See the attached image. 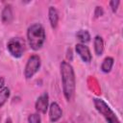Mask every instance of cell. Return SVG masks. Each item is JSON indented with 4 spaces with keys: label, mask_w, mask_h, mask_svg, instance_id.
Instances as JSON below:
<instances>
[{
    "label": "cell",
    "mask_w": 123,
    "mask_h": 123,
    "mask_svg": "<svg viewBox=\"0 0 123 123\" xmlns=\"http://www.w3.org/2000/svg\"><path fill=\"white\" fill-rule=\"evenodd\" d=\"M76 37L81 41V43H83V44H85V43H86V42H88L90 40V35L86 30L78 31L77 34H76Z\"/></svg>",
    "instance_id": "obj_13"
},
{
    "label": "cell",
    "mask_w": 123,
    "mask_h": 123,
    "mask_svg": "<svg viewBox=\"0 0 123 123\" xmlns=\"http://www.w3.org/2000/svg\"><path fill=\"white\" fill-rule=\"evenodd\" d=\"M93 103L95 106V109L105 117L108 123H120L119 119L115 115V113L110 109V107L107 105L106 102H104L102 99L94 98Z\"/></svg>",
    "instance_id": "obj_3"
},
{
    "label": "cell",
    "mask_w": 123,
    "mask_h": 123,
    "mask_svg": "<svg viewBox=\"0 0 123 123\" xmlns=\"http://www.w3.org/2000/svg\"><path fill=\"white\" fill-rule=\"evenodd\" d=\"M102 14H103V9H102V7L97 6L96 9H95V12H94L95 17H99V16H101Z\"/></svg>",
    "instance_id": "obj_17"
},
{
    "label": "cell",
    "mask_w": 123,
    "mask_h": 123,
    "mask_svg": "<svg viewBox=\"0 0 123 123\" xmlns=\"http://www.w3.org/2000/svg\"><path fill=\"white\" fill-rule=\"evenodd\" d=\"M48 104H49V96L45 92V93L41 94L36 101L35 107H36L37 111H38L40 113H46V111L48 110Z\"/></svg>",
    "instance_id": "obj_7"
},
{
    "label": "cell",
    "mask_w": 123,
    "mask_h": 123,
    "mask_svg": "<svg viewBox=\"0 0 123 123\" xmlns=\"http://www.w3.org/2000/svg\"><path fill=\"white\" fill-rule=\"evenodd\" d=\"M4 78L3 77H0V89L4 87Z\"/></svg>",
    "instance_id": "obj_18"
},
{
    "label": "cell",
    "mask_w": 123,
    "mask_h": 123,
    "mask_svg": "<svg viewBox=\"0 0 123 123\" xmlns=\"http://www.w3.org/2000/svg\"><path fill=\"white\" fill-rule=\"evenodd\" d=\"M6 123H12V119H11V118H7Z\"/></svg>",
    "instance_id": "obj_19"
},
{
    "label": "cell",
    "mask_w": 123,
    "mask_h": 123,
    "mask_svg": "<svg viewBox=\"0 0 123 123\" xmlns=\"http://www.w3.org/2000/svg\"><path fill=\"white\" fill-rule=\"evenodd\" d=\"M9 53L14 58H20L24 52V42L19 37L11 38L7 43Z\"/></svg>",
    "instance_id": "obj_5"
},
{
    "label": "cell",
    "mask_w": 123,
    "mask_h": 123,
    "mask_svg": "<svg viewBox=\"0 0 123 123\" xmlns=\"http://www.w3.org/2000/svg\"><path fill=\"white\" fill-rule=\"evenodd\" d=\"M119 3H120V1H118V0H111V1L110 2V7L111 8V11H112L113 12H115L117 11Z\"/></svg>",
    "instance_id": "obj_16"
},
{
    "label": "cell",
    "mask_w": 123,
    "mask_h": 123,
    "mask_svg": "<svg viewBox=\"0 0 123 123\" xmlns=\"http://www.w3.org/2000/svg\"><path fill=\"white\" fill-rule=\"evenodd\" d=\"M48 16H49V21L50 25L53 29L57 28L58 26V21H59V13L58 11L56 10L55 7H50L48 11Z\"/></svg>",
    "instance_id": "obj_9"
},
{
    "label": "cell",
    "mask_w": 123,
    "mask_h": 123,
    "mask_svg": "<svg viewBox=\"0 0 123 123\" xmlns=\"http://www.w3.org/2000/svg\"><path fill=\"white\" fill-rule=\"evenodd\" d=\"M10 97V89L7 86H4L0 89V108L6 103L8 98Z\"/></svg>",
    "instance_id": "obj_14"
},
{
    "label": "cell",
    "mask_w": 123,
    "mask_h": 123,
    "mask_svg": "<svg viewBox=\"0 0 123 123\" xmlns=\"http://www.w3.org/2000/svg\"><path fill=\"white\" fill-rule=\"evenodd\" d=\"M46 35L43 26L39 23H34L27 30V39L30 47L37 51L39 50L45 41Z\"/></svg>",
    "instance_id": "obj_2"
},
{
    "label": "cell",
    "mask_w": 123,
    "mask_h": 123,
    "mask_svg": "<svg viewBox=\"0 0 123 123\" xmlns=\"http://www.w3.org/2000/svg\"><path fill=\"white\" fill-rule=\"evenodd\" d=\"M75 50H76L77 54L80 56V58L82 59L83 62H87V63L91 62V60H92V55H91V53H90L89 48H88L86 45H85V44H83V43H77V44L75 45Z\"/></svg>",
    "instance_id": "obj_6"
},
{
    "label": "cell",
    "mask_w": 123,
    "mask_h": 123,
    "mask_svg": "<svg viewBox=\"0 0 123 123\" xmlns=\"http://www.w3.org/2000/svg\"><path fill=\"white\" fill-rule=\"evenodd\" d=\"M1 18H2L3 23H5V24H9L12 22L13 16H12V8L10 5L6 6L3 9L2 13H1Z\"/></svg>",
    "instance_id": "obj_10"
},
{
    "label": "cell",
    "mask_w": 123,
    "mask_h": 123,
    "mask_svg": "<svg viewBox=\"0 0 123 123\" xmlns=\"http://www.w3.org/2000/svg\"><path fill=\"white\" fill-rule=\"evenodd\" d=\"M113 62H114V61H113V59L111 57L105 58L103 62H102V64H101V70L103 72H105V73H109L111 70L112 66H113Z\"/></svg>",
    "instance_id": "obj_12"
},
{
    "label": "cell",
    "mask_w": 123,
    "mask_h": 123,
    "mask_svg": "<svg viewBox=\"0 0 123 123\" xmlns=\"http://www.w3.org/2000/svg\"><path fill=\"white\" fill-rule=\"evenodd\" d=\"M40 58L37 55H32L25 65L24 68V76L26 79H31L40 68Z\"/></svg>",
    "instance_id": "obj_4"
},
{
    "label": "cell",
    "mask_w": 123,
    "mask_h": 123,
    "mask_svg": "<svg viewBox=\"0 0 123 123\" xmlns=\"http://www.w3.org/2000/svg\"><path fill=\"white\" fill-rule=\"evenodd\" d=\"M61 76H62V92L67 101L72 100L75 88H76V79L75 73L72 65L68 62H62L61 65Z\"/></svg>",
    "instance_id": "obj_1"
},
{
    "label": "cell",
    "mask_w": 123,
    "mask_h": 123,
    "mask_svg": "<svg viewBox=\"0 0 123 123\" xmlns=\"http://www.w3.org/2000/svg\"><path fill=\"white\" fill-rule=\"evenodd\" d=\"M62 115V111L57 102H53L49 107V119L51 122H57Z\"/></svg>",
    "instance_id": "obj_8"
},
{
    "label": "cell",
    "mask_w": 123,
    "mask_h": 123,
    "mask_svg": "<svg viewBox=\"0 0 123 123\" xmlns=\"http://www.w3.org/2000/svg\"><path fill=\"white\" fill-rule=\"evenodd\" d=\"M93 44H94L95 54L97 56H101L103 54V51H104V41H103V38L100 36H96L94 37Z\"/></svg>",
    "instance_id": "obj_11"
},
{
    "label": "cell",
    "mask_w": 123,
    "mask_h": 123,
    "mask_svg": "<svg viewBox=\"0 0 123 123\" xmlns=\"http://www.w3.org/2000/svg\"><path fill=\"white\" fill-rule=\"evenodd\" d=\"M28 122L29 123H40L41 118L38 113H32L28 116Z\"/></svg>",
    "instance_id": "obj_15"
}]
</instances>
